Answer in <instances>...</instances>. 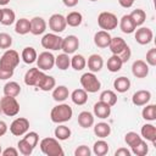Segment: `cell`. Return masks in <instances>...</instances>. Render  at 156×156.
<instances>
[{"instance_id":"1f68e13d","label":"cell","mask_w":156,"mask_h":156,"mask_svg":"<svg viewBox=\"0 0 156 156\" xmlns=\"http://www.w3.org/2000/svg\"><path fill=\"white\" fill-rule=\"evenodd\" d=\"M21 93V85L17 82H7L4 85V95L6 96H18Z\"/></svg>"},{"instance_id":"60d3db41","label":"cell","mask_w":156,"mask_h":156,"mask_svg":"<svg viewBox=\"0 0 156 156\" xmlns=\"http://www.w3.org/2000/svg\"><path fill=\"white\" fill-rule=\"evenodd\" d=\"M71 66L74 71H82L87 66V60L83 55L77 54L71 58Z\"/></svg>"},{"instance_id":"f546056e","label":"cell","mask_w":156,"mask_h":156,"mask_svg":"<svg viewBox=\"0 0 156 156\" xmlns=\"http://www.w3.org/2000/svg\"><path fill=\"white\" fill-rule=\"evenodd\" d=\"M21 57L23 60V62L26 63H33L37 61V57H38V54L35 51L34 48L32 46H26L23 50H22V54H21Z\"/></svg>"},{"instance_id":"4dcf8cb0","label":"cell","mask_w":156,"mask_h":156,"mask_svg":"<svg viewBox=\"0 0 156 156\" xmlns=\"http://www.w3.org/2000/svg\"><path fill=\"white\" fill-rule=\"evenodd\" d=\"M113 88L118 93H126L130 88V80L127 77H118L113 82Z\"/></svg>"},{"instance_id":"f907efd6","label":"cell","mask_w":156,"mask_h":156,"mask_svg":"<svg viewBox=\"0 0 156 156\" xmlns=\"http://www.w3.org/2000/svg\"><path fill=\"white\" fill-rule=\"evenodd\" d=\"M1 155L2 156H17L18 155V151L15 147H7L4 151H1Z\"/></svg>"},{"instance_id":"5b68a950","label":"cell","mask_w":156,"mask_h":156,"mask_svg":"<svg viewBox=\"0 0 156 156\" xmlns=\"http://www.w3.org/2000/svg\"><path fill=\"white\" fill-rule=\"evenodd\" d=\"M80 85L87 93H96L101 88V83L93 72L83 73L80 77Z\"/></svg>"},{"instance_id":"2e32d148","label":"cell","mask_w":156,"mask_h":156,"mask_svg":"<svg viewBox=\"0 0 156 156\" xmlns=\"http://www.w3.org/2000/svg\"><path fill=\"white\" fill-rule=\"evenodd\" d=\"M46 30V22L43 17H33L30 20V33L33 35H40Z\"/></svg>"},{"instance_id":"7c38bea8","label":"cell","mask_w":156,"mask_h":156,"mask_svg":"<svg viewBox=\"0 0 156 156\" xmlns=\"http://www.w3.org/2000/svg\"><path fill=\"white\" fill-rule=\"evenodd\" d=\"M134 32H135L134 38H135L136 43L140 44V45H146V44L151 43V40L154 38L152 30L150 28H147V27H140L139 29H136Z\"/></svg>"},{"instance_id":"ac0fdd59","label":"cell","mask_w":156,"mask_h":156,"mask_svg":"<svg viewBox=\"0 0 156 156\" xmlns=\"http://www.w3.org/2000/svg\"><path fill=\"white\" fill-rule=\"evenodd\" d=\"M55 87H56V80H55V78L51 77V76H48V74H45V73L41 74L39 82H38V84H37V88H39V89L43 90V91H50V90H52Z\"/></svg>"},{"instance_id":"5bb4252c","label":"cell","mask_w":156,"mask_h":156,"mask_svg":"<svg viewBox=\"0 0 156 156\" xmlns=\"http://www.w3.org/2000/svg\"><path fill=\"white\" fill-rule=\"evenodd\" d=\"M43 73L44 72L41 69H39L38 67L29 68L24 74V83L27 85H29V87H37V84H38V82H39V79H40Z\"/></svg>"},{"instance_id":"bcb514c9","label":"cell","mask_w":156,"mask_h":156,"mask_svg":"<svg viewBox=\"0 0 156 156\" xmlns=\"http://www.w3.org/2000/svg\"><path fill=\"white\" fill-rule=\"evenodd\" d=\"M146 63L149 66H156V49L152 48L146 52Z\"/></svg>"},{"instance_id":"8fae6325","label":"cell","mask_w":156,"mask_h":156,"mask_svg":"<svg viewBox=\"0 0 156 156\" xmlns=\"http://www.w3.org/2000/svg\"><path fill=\"white\" fill-rule=\"evenodd\" d=\"M66 17L62 16L61 13H54L49 18V28L54 33H61L66 29Z\"/></svg>"},{"instance_id":"4316f807","label":"cell","mask_w":156,"mask_h":156,"mask_svg":"<svg viewBox=\"0 0 156 156\" xmlns=\"http://www.w3.org/2000/svg\"><path fill=\"white\" fill-rule=\"evenodd\" d=\"M71 99H72L73 104H76V105H79V106L80 105H84L88 101V93L83 88L74 89L72 91V94H71Z\"/></svg>"},{"instance_id":"b9f144b4","label":"cell","mask_w":156,"mask_h":156,"mask_svg":"<svg viewBox=\"0 0 156 156\" xmlns=\"http://www.w3.org/2000/svg\"><path fill=\"white\" fill-rule=\"evenodd\" d=\"M145 107L141 111V116L145 121H155L156 119V106L154 104L144 105Z\"/></svg>"},{"instance_id":"44dd1931","label":"cell","mask_w":156,"mask_h":156,"mask_svg":"<svg viewBox=\"0 0 156 156\" xmlns=\"http://www.w3.org/2000/svg\"><path fill=\"white\" fill-rule=\"evenodd\" d=\"M118 24H119L121 30H122L124 34H132V33L136 29V26H135V23L133 22V20L130 18L129 15H123V16L121 17Z\"/></svg>"},{"instance_id":"f35d334b","label":"cell","mask_w":156,"mask_h":156,"mask_svg":"<svg viewBox=\"0 0 156 156\" xmlns=\"http://www.w3.org/2000/svg\"><path fill=\"white\" fill-rule=\"evenodd\" d=\"M100 100L104 101V102H106L107 105H110L112 107V106H115L117 104V95L112 90H104L100 94Z\"/></svg>"},{"instance_id":"836d02e7","label":"cell","mask_w":156,"mask_h":156,"mask_svg":"<svg viewBox=\"0 0 156 156\" xmlns=\"http://www.w3.org/2000/svg\"><path fill=\"white\" fill-rule=\"evenodd\" d=\"M16 20V13L13 10L11 9H2V12H1V21L0 23L4 24V26H11Z\"/></svg>"},{"instance_id":"f5cc1de1","label":"cell","mask_w":156,"mask_h":156,"mask_svg":"<svg viewBox=\"0 0 156 156\" xmlns=\"http://www.w3.org/2000/svg\"><path fill=\"white\" fill-rule=\"evenodd\" d=\"M134 1H135V0H118L119 5H121L122 7H124V9H129V7H132L133 4H134Z\"/></svg>"},{"instance_id":"4fadbf2b","label":"cell","mask_w":156,"mask_h":156,"mask_svg":"<svg viewBox=\"0 0 156 156\" xmlns=\"http://www.w3.org/2000/svg\"><path fill=\"white\" fill-rule=\"evenodd\" d=\"M79 48V39L76 35H67L66 38H62V45L61 50L65 54H73Z\"/></svg>"},{"instance_id":"8992f818","label":"cell","mask_w":156,"mask_h":156,"mask_svg":"<svg viewBox=\"0 0 156 156\" xmlns=\"http://www.w3.org/2000/svg\"><path fill=\"white\" fill-rule=\"evenodd\" d=\"M18 63H20V55L16 50H12V49H7L0 58V67L5 69L15 71Z\"/></svg>"},{"instance_id":"484cf974","label":"cell","mask_w":156,"mask_h":156,"mask_svg":"<svg viewBox=\"0 0 156 156\" xmlns=\"http://www.w3.org/2000/svg\"><path fill=\"white\" fill-rule=\"evenodd\" d=\"M68 95H69V91H68V88L66 85L55 87L52 90V99L57 102L65 101L66 99H68Z\"/></svg>"},{"instance_id":"ee69618b","label":"cell","mask_w":156,"mask_h":156,"mask_svg":"<svg viewBox=\"0 0 156 156\" xmlns=\"http://www.w3.org/2000/svg\"><path fill=\"white\" fill-rule=\"evenodd\" d=\"M143 138L138 134V133H135V132H128L126 135H124V141L127 143V145L128 146H133V145H135L136 143H139L140 140H141Z\"/></svg>"},{"instance_id":"f1b7e54d","label":"cell","mask_w":156,"mask_h":156,"mask_svg":"<svg viewBox=\"0 0 156 156\" xmlns=\"http://www.w3.org/2000/svg\"><path fill=\"white\" fill-rule=\"evenodd\" d=\"M94 133L96 136L104 139V138H107L110 134H111V127L108 123H105V122H100V123H96L94 126Z\"/></svg>"},{"instance_id":"cb8c5ba5","label":"cell","mask_w":156,"mask_h":156,"mask_svg":"<svg viewBox=\"0 0 156 156\" xmlns=\"http://www.w3.org/2000/svg\"><path fill=\"white\" fill-rule=\"evenodd\" d=\"M141 136L145 139V140H149L151 141L154 145L156 144V127L151 123H146L141 127Z\"/></svg>"},{"instance_id":"6f0895ef","label":"cell","mask_w":156,"mask_h":156,"mask_svg":"<svg viewBox=\"0 0 156 156\" xmlns=\"http://www.w3.org/2000/svg\"><path fill=\"white\" fill-rule=\"evenodd\" d=\"M1 12H2V9H0V21H1Z\"/></svg>"},{"instance_id":"83f0119b","label":"cell","mask_w":156,"mask_h":156,"mask_svg":"<svg viewBox=\"0 0 156 156\" xmlns=\"http://www.w3.org/2000/svg\"><path fill=\"white\" fill-rule=\"evenodd\" d=\"M15 32L20 35H24L30 32V20L27 18H20L16 21L15 26Z\"/></svg>"},{"instance_id":"ffe728a7","label":"cell","mask_w":156,"mask_h":156,"mask_svg":"<svg viewBox=\"0 0 156 156\" xmlns=\"http://www.w3.org/2000/svg\"><path fill=\"white\" fill-rule=\"evenodd\" d=\"M94 115H95L98 118L105 119V118H107V117L111 115V106L107 105L106 102L99 100V101L94 105Z\"/></svg>"},{"instance_id":"816d5d0a","label":"cell","mask_w":156,"mask_h":156,"mask_svg":"<svg viewBox=\"0 0 156 156\" xmlns=\"http://www.w3.org/2000/svg\"><path fill=\"white\" fill-rule=\"evenodd\" d=\"M130 151L126 147H119L115 151V156H130Z\"/></svg>"},{"instance_id":"d6a6232c","label":"cell","mask_w":156,"mask_h":156,"mask_svg":"<svg viewBox=\"0 0 156 156\" xmlns=\"http://www.w3.org/2000/svg\"><path fill=\"white\" fill-rule=\"evenodd\" d=\"M122 66H123V62H122V60L119 58L118 55L112 54V56L107 60V69L112 73H116V72L121 71Z\"/></svg>"},{"instance_id":"c3c4849f","label":"cell","mask_w":156,"mask_h":156,"mask_svg":"<svg viewBox=\"0 0 156 156\" xmlns=\"http://www.w3.org/2000/svg\"><path fill=\"white\" fill-rule=\"evenodd\" d=\"M118 56H119V58L122 60V62H123V63H126V62H127V61L130 58V56H132L130 48H129V46H127V48H126V49H124V50H123V51H122V52H121Z\"/></svg>"},{"instance_id":"11a10c76","label":"cell","mask_w":156,"mask_h":156,"mask_svg":"<svg viewBox=\"0 0 156 156\" xmlns=\"http://www.w3.org/2000/svg\"><path fill=\"white\" fill-rule=\"evenodd\" d=\"M7 132V124L4 121H0V136L5 135Z\"/></svg>"},{"instance_id":"52a82bcc","label":"cell","mask_w":156,"mask_h":156,"mask_svg":"<svg viewBox=\"0 0 156 156\" xmlns=\"http://www.w3.org/2000/svg\"><path fill=\"white\" fill-rule=\"evenodd\" d=\"M98 24L102 30H112L115 28H117L118 26V20L117 16L112 12H107L104 11L98 16Z\"/></svg>"},{"instance_id":"e575fe53","label":"cell","mask_w":156,"mask_h":156,"mask_svg":"<svg viewBox=\"0 0 156 156\" xmlns=\"http://www.w3.org/2000/svg\"><path fill=\"white\" fill-rule=\"evenodd\" d=\"M83 21V16L78 11H72L66 16V23L69 27H78Z\"/></svg>"},{"instance_id":"680465c9","label":"cell","mask_w":156,"mask_h":156,"mask_svg":"<svg viewBox=\"0 0 156 156\" xmlns=\"http://www.w3.org/2000/svg\"><path fill=\"white\" fill-rule=\"evenodd\" d=\"M1 151H2V149H1V145H0V155H1Z\"/></svg>"},{"instance_id":"8d00e7d4","label":"cell","mask_w":156,"mask_h":156,"mask_svg":"<svg viewBox=\"0 0 156 156\" xmlns=\"http://www.w3.org/2000/svg\"><path fill=\"white\" fill-rule=\"evenodd\" d=\"M108 150H110V146L105 140H98L93 145V152L96 156H105L108 152Z\"/></svg>"},{"instance_id":"9f6ffc18","label":"cell","mask_w":156,"mask_h":156,"mask_svg":"<svg viewBox=\"0 0 156 156\" xmlns=\"http://www.w3.org/2000/svg\"><path fill=\"white\" fill-rule=\"evenodd\" d=\"M10 1H11V0H0V6H5V5H7Z\"/></svg>"},{"instance_id":"7dc6e473","label":"cell","mask_w":156,"mask_h":156,"mask_svg":"<svg viewBox=\"0 0 156 156\" xmlns=\"http://www.w3.org/2000/svg\"><path fill=\"white\" fill-rule=\"evenodd\" d=\"M91 151L87 145H79L76 150H74V155L76 156H90Z\"/></svg>"},{"instance_id":"9c48e42d","label":"cell","mask_w":156,"mask_h":156,"mask_svg":"<svg viewBox=\"0 0 156 156\" xmlns=\"http://www.w3.org/2000/svg\"><path fill=\"white\" fill-rule=\"evenodd\" d=\"M28 129H29V121L24 117H18L10 124V132L15 136L24 135L28 132Z\"/></svg>"},{"instance_id":"74e56055","label":"cell","mask_w":156,"mask_h":156,"mask_svg":"<svg viewBox=\"0 0 156 156\" xmlns=\"http://www.w3.org/2000/svg\"><path fill=\"white\" fill-rule=\"evenodd\" d=\"M54 134H55V138L57 140H67L69 136H71V129L67 127V126H63V124H60L58 127L55 128L54 130Z\"/></svg>"},{"instance_id":"e0dca14e","label":"cell","mask_w":156,"mask_h":156,"mask_svg":"<svg viewBox=\"0 0 156 156\" xmlns=\"http://www.w3.org/2000/svg\"><path fill=\"white\" fill-rule=\"evenodd\" d=\"M111 35L107 30H99L95 33L94 35V44L100 48V49H105V48H108V44L111 41Z\"/></svg>"},{"instance_id":"9a60e30c","label":"cell","mask_w":156,"mask_h":156,"mask_svg":"<svg viewBox=\"0 0 156 156\" xmlns=\"http://www.w3.org/2000/svg\"><path fill=\"white\" fill-rule=\"evenodd\" d=\"M132 73L136 78H145L149 74V65L143 60H136L132 65Z\"/></svg>"},{"instance_id":"ba28073f","label":"cell","mask_w":156,"mask_h":156,"mask_svg":"<svg viewBox=\"0 0 156 156\" xmlns=\"http://www.w3.org/2000/svg\"><path fill=\"white\" fill-rule=\"evenodd\" d=\"M41 46L46 50H61L62 38L56 33H48L41 38Z\"/></svg>"},{"instance_id":"603a6c76","label":"cell","mask_w":156,"mask_h":156,"mask_svg":"<svg viewBox=\"0 0 156 156\" xmlns=\"http://www.w3.org/2000/svg\"><path fill=\"white\" fill-rule=\"evenodd\" d=\"M127 46H128V45H127L126 40H124L123 38H121V37L111 38V41H110V44H108V48H110L111 52L115 54V55H119Z\"/></svg>"},{"instance_id":"30bf717a","label":"cell","mask_w":156,"mask_h":156,"mask_svg":"<svg viewBox=\"0 0 156 156\" xmlns=\"http://www.w3.org/2000/svg\"><path fill=\"white\" fill-rule=\"evenodd\" d=\"M37 66L41 71H50L55 66V56L49 51H43L37 57Z\"/></svg>"},{"instance_id":"ab89813d","label":"cell","mask_w":156,"mask_h":156,"mask_svg":"<svg viewBox=\"0 0 156 156\" xmlns=\"http://www.w3.org/2000/svg\"><path fill=\"white\" fill-rule=\"evenodd\" d=\"M129 16H130V18L133 20V22L135 23L136 27L141 26V24L145 22V20H146V13H145V11L141 10V9H135V10H133Z\"/></svg>"},{"instance_id":"db71d44e","label":"cell","mask_w":156,"mask_h":156,"mask_svg":"<svg viewBox=\"0 0 156 156\" xmlns=\"http://www.w3.org/2000/svg\"><path fill=\"white\" fill-rule=\"evenodd\" d=\"M78 1L79 0H62L63 5L67 6V7H74V6H77L78 5Z\"/></svg>"},{"instance_id":"91938a15","label":"cell","mask_w":156,"mask_h":156,"mask_svg":"<svg viewBox=\"0 0 156 156\" xmlns=\"http://www.w3.org/2000/svg\"><path fill=\"white\" fill-rule=\"evenodd\" d=\"M90 1H98V0H90Z\"/></svg>"},{"instance_id":"d6986e66","label":"cell","mask_w":156,"mask_h":156,"mask_svg":"<svg viewBox=\"0 0 156 156\" xmlns=\"http://www.w3.org/2000/svg\"><path fill=\"white\" fill-rule=\"evenodd\" d=\"M151 99V93L149 90H138L132 96V102L135 106H144Z\"/></svg>"},{"instance_id":"7402d4cb","label":"cell","mask_w":156,"mask_h":156,"mask_svg":"<svg viewBox=\"0 0 156 156\" xmlns=\"http://www.w3.org/2000/svg\"><path fill=\"white\" fill-rule=\"evenodd\" d=\"M102 67H104V60L100 55L93 54L88 57V68L90 72H93V73L100 72Z\"/></svg>"},{"instance_id":"3957f363","label":"cell","mask_w":156,"mask_h":156,"mask_svg":"<svg viewBox=\"0 0 156 156\" xmlns=\"http://www.w3.org/2000/svg\"><path fill=\"white\" fill-rule=\"evenodd\" d=\"M39 146H40L41 152L46 156H63L65 155L63 149L56 138H44L41 139Z\"/></svg>"},{"instance_id":"d590c367","label":"cell","mask_w":156,"mask_h":156,"mask_svg":"<svg viewBox=\"0 0 156 156\" xmlns=\"http://www.w3.org/2000/svg\"><path fill=\"white\" fill-rule=\"evenodd\" d=\"M55 65H56V67L58 68V69H61V71H65V69H67L69 66H71V58H69V56H68V54H60V55H57L56 57H55Z\"/></svg>"},{"instance_id":"7bdbcfd3","label":"cell","mask_w":156,"mask_h":156,"mask_svg":"<svg viewBox=\"0 0 156 156\" xmlns=\"http://www.w3.org/2000/svg\"><path fill=\"white\" fill-rule=\"evenodd\" d=\"M130 149H132V152L136 156H145L149 152V146H147L146 141H144L143 139L139 143H136L135 145H133Z\"/></svg>"},{"instance_id":"7a4b0ae2","label":"cell","mask_w":156,"mask_h":156,"mask_svg":"<svg viewBox=\"0 0 156 156\" xmlns=\"http://www.w3.org/2000/svg\"><path fill=\"white\" fill-rule=\"evenodd\" d=\"M73 110L67 104H58L52 107L50 112V118L54 123H65L72 118Z\"/></svg>"},{"instance_id":"277c9868","label":"cell","mask_w":156,"mask_h":156,"mask_svg":"<svg viewBox=\"0 0 156 156\" xmlns=\"http://www.w3.org/2000/svg\"><path fill=\"white\" fill-rule=\"evenodd\" d=\"M0 111L9 117H13L20 112V104L13 96H6L1 98L0 100Z\"/></svg>"},{"instance_id":"f6af8a7d","label":"cell","mask_w":156,"mask_h":156,"mask_svg":"<svg viewBox=\"0 0 156 156\" xmlns=\"http://www.w3.org/2000/svg\"><path fill=\"white\" fill-rule=\"evenodd\" d=\"M12 45V38L7 33H0V49H10Z\"/></svg>"},{"instance_id":"6da1fadb","label":"cell","mask_w":156,"mask_h":156,"mask_svg":"<svg viewBox=\"0 0 156 156\" xmlns=\"http://www.w3.org/2000/svg\"><path fill=\"white\" fill-rule=\"evenodd\" d=\"M38 141H39V135H38L37 132H27L24 134V136L17 143L20 152L24 156L32 155V152H33L34 147L37 146Z\"/></svg>"},{"instance_id":"681fc988","label":"cell","mask_w":156,"mask_h":156,"mask_svg":"<svg viewBox=\"0 0 156 156\" xmlns=\"http://www.w3.org/2000/svg\"><path fill=\"white\" fill-rule=\"evenodd\" d=\"M12 76H13V71H11V69H5V68H1V67H0V79H1V80L10 79Z\"/></svg>"},{"instance_id":"d4e9b609","label":"cell","mask_w":156,"mask_h":156,"mask_svg":"<svg viewBox=\"0 0 156 156\" xmlns=\"http://www.w3.org/2000/svg\"><path fill=\"white\" fill-rule=\"evenodd\" d=\"M78 124L82 128H90L94 124V115L89 111H82L78 115Z\"/></svg>"}]
</instances>
